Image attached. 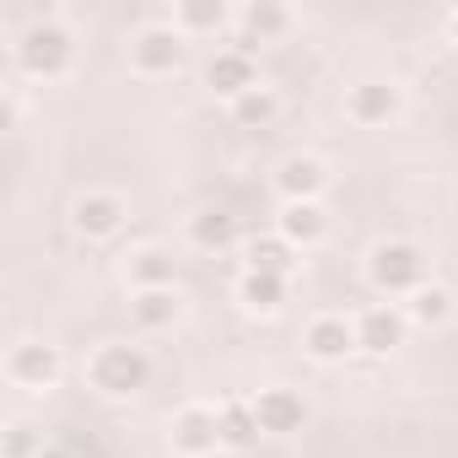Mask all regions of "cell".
<instances>
[{"mask_svg":"<svg viewBox=\"0 0 458 458\" xmlns=\"http://www.w3.org/2000/svg\"><path fill=\"white\" fill-rule=\"evenodd\" d=\"M12 60H17L22 76H33V81H55V76H65V71L76 65V38H71L65 22H55V17H33V22L22 28Z\"/></svg>","mask_w":458,"mask_h":458,"instance_id":"obj_1","label":"cell"},{"mask_svg":"<svg viewBox=\"0 0 458 458\" xmlns=\"http://www.w3.org/2000/svg\"><path fill=\"white\" fill-rule=\"evenodd\" d=\"M367 281L383 297H415L420 286H431L426 281V254L415 243H404V238H388V243H377L367 254Z\"/></svg>","mask_w":458,"mask_h":458,"instance_id":"obj_2","label":"cell"},{"mask_svg":"<svg viewBox=\"0 0 458 458\" xmlns=\"http://www.w3.org/2000/svg\"><path fill=\"white\" fill-rule=\"evenodd\" d=\"M87 383L108 399H130L151 383V356L140 345H98L87 361Z\"/></svg>","mask_w":458,"mask_h":458,"instance_id":"obj_3","label":"cell"},{"mask_svg":"<svg viewBox=\"0 0 458 458\" xmlns=\"http://www.w3.org/2000/svg\"><path fill=\"white\" fill-rule=\"evenodd\" d=\"M130 65H135V76H146V81L173 76V71L183 65V33H178L173 22L140 28V33L130 38Z\"/></svg>","mask_w":458,"mask_h":458,"instance_id":"obj_4","label":"cell"},{"mask_svg":"<svg viewBox=\"0 0 458 458\" xmlns=\"http://www.w3.org/2000/svg\"><path fill=\"white\" fill-rule=\"evenodd\" d=\"M60 372H65V361H60V351L44 345V340H22V345H12V356H6V377H12L17 388H33V394L55 388Z\"/></svg>","mask_w":458,"mask_h":458,"instance_id":"obj_5","label":"cell"},{"mask_svg":"<svg viewBox=\"0 0 458 458\" xmlns=\"http://www.w3.org/2000/svg\"><path fill=\"white\" fill-rule=\"evenodd\" d=\"M205 87H210L216 98H226V103L249 98V92L259 87V65H254V55H249L243 44H238V49H216L210 65H205Z\"/></svg>","mask_w":458,"mask_h":458,"instance_id":"obj_6","label":"cell"},{"mask_svg":"<svg viewBox=\"0 0 458 458\" xmlns=\"http://www.w3.org/2000/svg\"><path fill=\"white\" fill-rule=\"evenodd\" d=\"M221 447V410L210 404H183L173 415V453L183 458H210Z\"/></svg>","mask_w":458,"mask_h":458,"instance_id":"obj_7","label":"cell"},{"mask_svg":"<svg viewBox=\"0 0 458 458\" xmlns=\"http://www.w3.org/2000/svg\"><path fill=\"white\" fill-rule=\"evenodd\" d=\"M404 329H410V318H404V308H394V302H372V308L356 313V345H361L367 356L399 351V345H404Z\"/></svg>","mask_w":458,"mask_h":458,"instance_id":"obj_8","label":"cell"},{"mask_svg":"<svg viewBox=\"0 0 458 458\" xmlns=\"http://www.w3.org/2000/svg\"><path fill=\"white\" fill-rule=\"evenodd\" d=\"M124 221H130V205L119 194H108V189H87L71 205V226H76L81 238H114Z\"/></svg>","mask_w":458,"mask_h":458,"instance_id":"obj_9","label":"cell"},{"mask_svg":"<svg viewBox=\"0 0 458 458\" xmlns=\"http://www.w3.org/2000/svg\"><path fill=\"white\" fill-rule=\"evenodd\" d=\"M302 345H308L313 361L335 367V361H345L351 351H361V345H356V318H345V313H318V318L308 324Z\"/></svg>","mask_w":458,"mask_h":458,"instance_id":"obj_10","label":"cell"},{"mask_svg":"<svg viewBox=\"0 0 458 458\" xmlns=\"http://www.w3.org/2000/svg\"><path fill=\"white\" fill-rule=\"evenodd\" d=\"M254 415H259V431L265 437H297L308 426V399L297 388H259Z\"/></svg>","mask_w":458,"mask_h":458,"instance_id":"obj_11","label":"cell"},{"mask_svg":"<svg viewBox=\"0 0 458 458\" xmlns=\"http://www.w3.org/2000/svg\"><path fill=\"white\" fill-rule=\"evenodd\" d=\"M399 108H404V92H399L394 81H356V87L345 92V114H351L356 124H367V130L399 119Z\"/></svg>","mask_w":458,"mask_h":458,"instance_id":"obj_12","label":"cell"},{"mask_svg":"<svg viewBox=\"0 0 458 458\" xmlns=\"http://www.w3.org/2000/svg\"><path fill=\"white\" fill-rule=\"evenodd\" d=\"M276 189H281L286 205H297V199H318V194L329 189V167H324L318 157H286V162L276 167Z\"/></svg>","mask_w":458,"mask_h":458,"instance_id":"obj_13","label":"cell"},{"mask_svg":"<svg viewBox=\"0 0 458 458\" xmlns=\"http://www.w3.org/2000/svg\"><path fill=\"white\" fill-rule=\"evenodd\" d=\"M324 233H329V216H324L318 199L281 205V238H286L292 249H313V243H324Z\"/></svg>","mask_w":458,"mask_h":458,"instance_id":"obj_14","label":"cell"},{"mask_svg":"<svg viewBox=\"0 0 458 458\" xmlns=\"http://www.w3.org/2000/svg\"><path fill=\"white\" fill-rule=\"evenodd\" d=\"M286 297H292V276H265V270H243V281H238V302L249 308V313H281L286 308Z\"/></svg>","mask_w":458,"mask_h":458,"instance_id":"obj_15","label":"cell"},{"mask_svg":"<svg viewBox=\"0 0 458 458\" xmlns=\"http://www.w3.org/2000/svg\"><path fill=\"white\" fill-rule=\"evenodd\" d=\"M124 276H130L135 292H162V286L178 281V265H173L167 249H135V254L124 259Z\"/></svg>","mask_w":458,"mask_h":458,"instance_id":"obj_16","label":"cell"},{"mask_svg":"<svg viewBox=\"0 0 458 458\" xmlns=\"http://www.w3.org/2000/svg\"><path fill=\"white\" fill-rule=\"evenodd\" d=\"M259 415H254V399H226L221 404V447H233V453H249L259 447Z\"/></svg>","mask_w":458,"mask_h":458,"instance_id":"obj_17","label":"cell"},{"mask_svg":"<svg viewBox=\"0 0 458 458\" xmlns=\"http://www.w3.org/2000/svg\"><path fill=\"white\" fill-rule=\"evenodd\" d=\"M130 313H135V324H140L146 335H162V329H173V324H178V313H183V297H178L173 286H162V292H135Z\"/></svg>","mask_w":458,"mask_h":458,"instance_id":"obj_18","label":"cell"},{"mask_svg":"<svg viewBox=\"0 0 458 458\" xmlns=\"http://www.w3.org/2000/svg\"><path fill=\"white\" fill-rule=\"evenodd\" d=\"M238 28L249 33V38H243V49L254 55V44L281 38V33L292 28V12H286V6H270V0H254V6H243V12H238Z\"/></svg>","mask_w":458,"mask_h":458,"instance_id":"obj_19","label":"cell"},{"mask_svg":"<svg viewBox=\"0 0 458 458\" xmlns=\"http://www.w3.org/2000/svg\"><path fill=\"white\" fill-rule=\"evenodd\" d=\"M226 22H233V12L221 6V0H178L173 6V28L189 38V33H221Z\"/></svg>","mask_w":458,"mask_h":458,"instance_id":"obj_20","label":"cell"},{"mask_svg":"<svg viewBox=\"0 0 458 458\" xmlns=\"http://www.w3.org/2000/svg\"><path fill=\"white\" fill-rule=\"evenodd\" d=\"M189 243L205 249V254H221V249L238 243V221L226 216V210H199V216L189 221Z\"/></svg>","mask_w":458,"mask_h":458,"instance_id":"obj_21","label":"cell"},{"mask_svg":"<svg viewBox=\"0 0 458 458\" xmlns=\"http://www.w3.org/2000/svg\"><path fill=\"white\" fill-rule=\"evenodd\" d=\"M243 259H249V270H265V276H292V265H297V249H292V243L276 233V238H249Z\"/></svg>","mask_w":458,"mask_h":458,"instance_id":"obj_22","label":"cell"},{"mask_svg":"<svg viewBox=\"0 0 458 458\" xmlns=\"http://www.w3.org/2000/svg\"><path fill=\"white\" fill-rule=\"evenodd\" d=\"M276 114H281V103H276V92H270V87H254L249 98H238V103H233V124H243V130H270V124H276Z\"/></svg>","mask_w":458,"mask_h":458,"instance_id":"obj_23","label":"cell"},{"mask_svg":"<svg viewBox=\"0 0 458 458\" xmlns=\"http://www.w3.org/2000/svg\"><path fill=\"white\" fill-rule=\"evenodd\" d=\"M404 318H410V324L437 329V324H447V318H453V297H447L442 286H420V292L404 302Z\"/></svg>","mask_w":458,"mask_h":458,"instance_id":"obj_24","label":"cell"},{"mask_svg":"<svg viewBox=\"0 0 458 458\" xmlns=\"http://www.w3.org/2000/svg\"><path fill=\"white\" fill-rule=\"evenodd\" d=\"M447 33H453V44H458V12H453V17H447Z\"/></svg>","mask_w":458,"mask_h":458,"instance_id":"obj_25","label":"cell"}]
</instances>
